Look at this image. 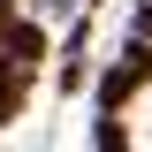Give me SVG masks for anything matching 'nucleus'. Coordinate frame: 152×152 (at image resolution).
I'll list each match as a JSON object with an SVG mask.
<instances>
[{
	"mask_svg": "<svg viewBox=\"0 0 152 152\" xmlns=\"http://www.w3.org/2000/svg\"><path fill=\"white\" fill-rule=\"evenodd\" d=\"M114 145L122 152H152V76L114 107Z\"/></svg>",
	"mask_w": 152,
	"mask_h": 152,
	"instance_id": "1",
	"label": "nucleus"
}]
</instances>
